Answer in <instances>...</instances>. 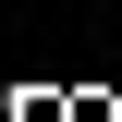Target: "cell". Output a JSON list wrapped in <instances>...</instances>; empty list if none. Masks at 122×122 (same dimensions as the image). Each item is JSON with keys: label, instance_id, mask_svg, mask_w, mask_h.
<instances>
[{"label": "cell", "instance_id": "7a4b0ae2", "mask_svg": "<svg viewBox=\"0 0 122 122\" xmlns=\"http://www.w3.org/2000/svg\"><path fill=\"white\" fill-rule=\"evenodd\" d=\"M73 122H122V98L110 86H73Z\"/></svg>", "mask_w": 122, "mask_h": 122}, {"label": "cell", "instance_id": "6da1fadb", "mask_svg": "<svg viewBox=\"0 0 122 122\" xmlns=\"http://www.w3.org/2000/svg\"><path fill=\"white\" fill-rule=\"evenodd\" d=\"M25 122H73V86H25Z\"/></svg>", "mask_w": 122, "mask_h": 122}, {"label": "cell", "instance_id": "3957f363", "mask_svg": "<svg viewBox=\"0 0 122 122\" xmlns=\"http://www.w3.org/2000/svg\"><path fill=\"white\" fill-rule=\"evenodd\" d=\"M0 122H25V98H12V86H0Z\"/></svg>", "mask_w": 122, "mask_h": 122}]
</instances>
